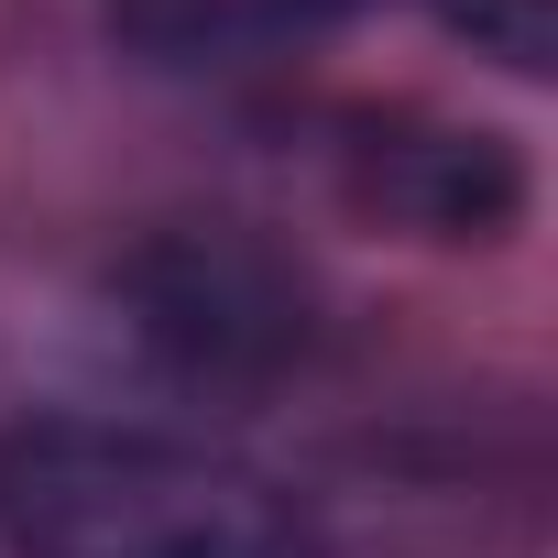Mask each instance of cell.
Here are the masks:
<instances>
[{
    "instance_id": "2",
    "label": "cell",
    "mask_w": 558,
    "mask_h": 558,
    "mask_svg": "<svg viewBox=\"0 0 558 558\" xmlns=\"http://www.w3.org/2000/svg\"><path fill=\"white\" fill-rule=\"evenodd\" d=\"M121 296H132V329H143L165 362L208 373V384L274 373V362L307 340L296 274L274 263V252H252L241 230H175V241H154V252L132 263Z\"/></svg>"
},
{
    "instance_id": "5",
    "label": "cell",
    "mask_w": 558,
    "mask_h": 558,
    "mask_svg": "<svg viewBox=\"0 0 558 558\" xmlns=\"http://www.w3.org/2000/svg\"><path fill=\"white\" fill-rule=\"evenodd\" d=\"M427 12H438L471 56L514 66V77H547V66H558V0H427Z\"/></svg>"
},
{
    "instance_id": "1",
    "label": "cell",
    "mask_w": 558,
    "mask_h": 558,
    "mask_svg": "<svg viewBox=\"0 0 558 558\" xmlns=\"http://www.w3.org/2000/svg\"><path fill=\"white\" fill-rule=\"evenodd\" d=\"M0 547L12 558H318V525L208 438L132 427V416H23L0 427Z\"/></svg>"
},
{
    "instance_id": "4",
    "label": "cell",
    "mask_w": 558,
    "mask_h": 558,
    "mask_svg": "<svg viewBox=\"0 0 558 558\" xmlns=\"http://www.w3.org/2000/svg\"><path fill=\"white\" fill-rule=\"evenodd\" d=\"M373 0H110V45L132 66L165 77H208V66H263V56H296L340 23H362Z\"/></svg>"
},
{
    "instance_id": "3",
    "label": "cell",
    "mask_w": 558,
    "mask_h": 558,
    "mask_svg": "<svg viewBox=\"0 0 558 558\" xmlns=\"http://www.w3.org/2000/svg\"><path fill=\"white\" fill-rule=\"evenodd\" d=\"M351 208H373L416 241H504L525 219V165L504 132L395 121V132L351 143Z\"/></svg>"
}]
</instances>
